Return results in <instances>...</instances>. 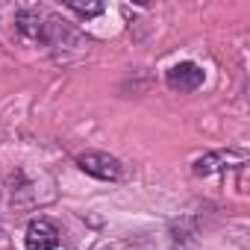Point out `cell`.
Returning <instances> with one entry per match:
<instances>
[{
  "instance_id": "277c9868",
  "label": "cell",
  "mask_w": 250,
  "mask_h": 250,
  "mask_svg": "<svg viewBox=\"0 0 250 250\" xmlns=\"http://www.w3.org/2000/svg\"><path fill=\"white\" fill-rule=\"evenodd\" d=\"M59 227L50 221V218H36L27 224V235H24V244L27 250H56L59 247Z\"/></svg>"
},
{
  "instance_id": "8992f818",
  "label": "cell",
  "mask_w": 250,
  "mask_h": 250,
  "mask_svg": "<svg viewBox=\"0 0 250 250\" xmlns=\"http://www.w3.org/2000/svg\"><path fill=\"white\" fill-rule=\"evenodd\" d=\"M65 6H68L71 12H77L80 18H85V21H88V18H97V15L103 12V3H77V0H68Z\"/></svg>"
},
{
  "instance_id": "6da1fadb",
  "label": "cell",
  "mask_w": 250,
  "mask_h": 250,
  "mask_svg": "<svg viewBox=\"0 0 250 250\" xmlns=\"http://www.w3.org/2000/svg\"><path fill=\"white\" fill-rule=\"evenodd\" d=\"M53 21H56V15H50L44 9H18L15 12V33L27 44H50Z\"/></svg>"
},
{
  "instance_id": "7a4b0ae2",
  "label": "cell",
  "mask_w": 250,
  "mask_h": 250,
  "mask_svg": "<svg viewBox=\"0 0 250 250\" xmlns=\"http://www.w3.org/2000/svg\"><path fill=\"white\" fill-rule=\"evenodd\" d=\"M77 165L80 171H85L88 177L94 180H103V183H118L124 177V162L112 153H103V150H85L77 156Z\"/></svg>"
},
{
  "instance_id": "5b68a950",
  "label": "cell",
  "mask_w": 250,
  "mask_h": 250,
  "mask_svg": "<svg viewBox=\"0 0 250 250\" xmlns=\"http://www.w3.org/2000/svg\"><path fill=\"white\" fill-rule=\"evenodd\" d=\"M241 162V156L238 153H206V156H200V159H194V165H191V171H194V177H209V174H215V171H224V168H229V162Z\"/></svg>"
},
{
  "instance_id": "3957f363",
  "label": "cell",
  "mask_w": 250,
  "mask_h": 250,
  "mask_svg": "<svg viewBox=\"0 0 250 250\" xmlns=\"http://www.w3.org/2000/svg\"><path fill=\"white\" fill-rule=\"evenodd\" d=\"M203 80H206V74H203V68H200L197 62H177V65L165 74L168 88L177 91V94H191V91H197V88L203 85Z\"/></svg>"
}]
</instances>
